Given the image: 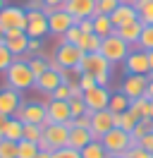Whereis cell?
Masks as SVG:
<instances>
[{
    "label": "cell",
    "mask_w": 153,
    "mask_h": 158,
    "mask_svg": "<svg viewBox=\"0 0 153 158\" xmlns=\"http://www.w3.org/2000/svg\"><path fill=\"white\" fill-rule=\"evenodd\" d=\"M101 144L105 146V151H108L110 156H124V153L129 151V134H127L124 129L115 127L101 139Z\"/></svg>",
    "instance_id": "8"
},
{
    "label": "cell",
    "mask_w": 153,
    "mask_h": 158,
    "mask_svg": "<svg viewBox=\"0 0 153 158\" xmlns=\"http://www.w3.org/2000/svg\"><path fill=\"white\" fill-rule=\"evenodd\" d=\"M0 27L7 29H24L27 31V7H17V5H5L0 10Z\"/></svg>",
    "instance_id": "10"
},
{
    "label": "cell",
    "mask_w": 153,
    "mask_h": 158,
    "mask_svg": "<svg viewBox=\"0 0 153 158\" xmlns=\"http://www.w3.org/2000/svg\"><path fill=\"white\" fill-rule=\"evenodd\" d=\"M0 158H17V141L0 139Z\"/></svg>",
    "instance_id": "34"
},
{
    "label": "cell",
    "mask_w": 153,
    "mask_h": 158,
    "mask_svg": "<svg viewBox=\"0 0 153 158\" xmlns=\"http://www.w3.org/2000/svg\"><path fill=\"white\" fill-rule=\"evenodd\" d=\"M136 46H139L141 50H153V27H143Z\"/></svg>",
    "instance_id": "35"
},
{
    "label": "cell",
    "mask_w": 153,
    "mask_h": 158,
    "mask_svg": "<svg viewBox=\"0 0 153 158\" xmlns=\"http://www.w3.org/2000/svg\"><path fill=\"white\" fill-rule=\"evenodd\" d=\"M38 144H34V141H27V139H22V141H17V158H36L38 156Z\"/></svg>",
    "instance_id": "30"
},
{
    "label": "cell",
    "mask_w": 153,
    "mask_h": 158,
    "mask_svg": "<svg viewBox=\"0 0 153 158\" xmlns=\"http://www.w3.org/2000/svg\"><path fill=\"white\" fill-rule=\"evenodd\" d=\"M62 84V79H60V72L57 69H48V72H43L41 77H36V81H34V89L41 91V94H46V96H50L53 91L57 89Z\"/></svg>",
    "instance_id": "19"
},
{
    "label": "cell",
    "mask_w": 153,
    "mask_h": 158,
    "mask_svg": "<svg viewBox=\"0 0 153 158\" xmlns=\"http://www.w3.org/2000/svg\"><path fill=\"white\" fill-rule=\"evenodd\" d=\"M69 113H72V118H79V115H86L89 110H86V103L84 98H69Z\"/></svg>",
    "instance_id": "37"
},
{
    "label": "cell",
    "mask_w": 153,
    "mask_h": 158,
    "mask_svg": "<svg viewBox=\"0 0 153 158\" xmlns=\"http://www.w3.org/2000/svg\"><path fill=\"white\" fill-rule=\"evenodd\" d=\"M117 118H120V122H117V127H120V129H124L127 134H129V132H132V129L136 127L139 122H141V118H139V115H136L134 110H124V113H120Z\"/></svg>",
    "instance_id": "29"
},
{
    "label": "cell",
    "mask_w": 153,
    "mask_h": 158,
    "mask_svg": "<svg viewBox=\"0 0 153 158\" xmlns=\"http://www.w3.org/2000/svg\"><path fill=\"white\" fill-rule=\"evenodd\" d=\"M120 118L110 113V110H98V113H91V137L93 139H103L110 129L117 127Z\"/></svg>",
    "instance_id": "7"
},
{
    "label": "cell",
    "mask_w": 153,
    "mask_h": 158,
    "mask_svg": "<svg viewBox=\"0 0 153 158\" xmlns=\"http://www.w3.org/2000/svg\"><path fill=\"white\" fill-rule=\"evenodd\" d=\"M46 113H48V125L50 122H60V125H67L72 120V113H69V103L67 101H46Z\"/></svg>",
    "instance_id": "17"
},
{
    "label": "cell",
    "mask_w": 153,
    "mask_h": 158,
    "mask_svg": "<svg viewBox=\"0 0 153 158\" xmlns=\"http://www.w3.org/2000/svg\"><path fill=\"white\" fill-rule=\"evenodd\" d=\"M27 10H43V0H27Z\"/></svg>",
    "instance_id": "48"
},
{
    "label": "cell",
    "mask_w": 153,
    "mask_h": 158,
    "mask_svg": "<svg viewBox=\"0 0 153 158\" xmlns=\"http://www.w3.org/2000/svg\"><path fill=\"white\" fill-rule=\"evenodd\" d=\"M136 19H139V17H136L134 5H124V2H120V5L115 7V12L110 15V22L115 24V29L122 27V24H129V22H136Z\"/></svg>",
    "instance_id": "21"
},
{
    "label": "cell",
    "mask_w": 153,
    "mask_h": 158,
    "mask_svg": "<svg viewBox=\"0 0 153 158\" xmlns=\"http://www.w3.org/2000/svg\"><path fill=\"white\" fill-rule=\"evenodd\" d=\"M146 55H148V67H151V74H148V77H153V50H146Z\"/></svg>",
    "instance_id": "51"
},
{
    "label": "cell",
    "mask_w": 153,
    "mask_h": 158,
    "mask_svg": "<svg viewBox=\"0 0 153 158\" xmlns=\"http://www.w3.org/2000/svg\"><path fill=\"white\" fill-rule=\"evenodd\" d=\"M81 36H84V34H81V29H79V27L74 24V27H69V29L65 31V36H62L60 41H62V43H74V46H76Z\"/></svg>",
    "instance_id": "40"
},
{
    "label": "cell",
    "mask_w": 153,
    "mask_h": 158,
    "mask_svg": "<svg viewBox=\"0 0 153 158\" xmlns=\"http://www.w3.org/2000/svg\"><path fill=\"white\" fill-rule=\"evenodd\" d=\"M2 41H5V29L0 27V43H2Z\"/></svg>",
    "instance_id": "53"
},
{
    "label": "cell",
    "mask_w": 153,
    "mask_h": 158,
    "mask_svg": "<svg viewBox=\"0 0 153 158\" xmlns=\"http://www.w3.org/2000/svg\"><path fill=\"white\" fill-rule=\"evenodd\" d=\"M48 98H53V101H69V98H72L69 86H67V84H60V86H57V89L53 91L50 96H48Z\"/></svg>",
    "instance_id": "41"
},
{
    "label": "cell",
    "mask_w": 153,
    "mask_h": 158,
    "mask_svg": "<svg viewBox=\"0 0 153 158\" xmlns=\"http://www.w3.org/2000/svg\"><path fill=\"white\" fill-rule=\"evenodd\" d=\"M151 120H153V101H151Z\"/></svg>",
    "instance_id": "55"
},
{
    "label": "cell",
    "mask_w": 153,
    "mask_h": 158,
    "mask_svg": "<svg viewBox=\"0 0 153 158\" xmlns=\"http://www.w3.org/2000/svg\"><path fill=\"white\" fill-rule=\"evenodd\" d=\"M101 55H103L110 65H117V62H124L127 60V55L132 53V46L127 43V41H122L117 34H113V36H108V39H103V43H101V50H98Z\"/></svg>",
    "instance_id": "4"
},
{
    "label": "cell",
    "mask_w": 153,
    "mask_h": 158,
    "mask_svg": "<svg viewBox=\"0 0 153 158\" xmlns=\"http://www.w3.org/2000/svg\"><path fill=\"white\" fill-rule=\"evenodd\" d=\"M81 58H84V53L76 48L74 43H62V41H60L50 60L57 62L60 67H65V69H76L79 62H81Z\"/></svg>",
    "instance_id": "5"
},
{
    "label": "cell",
    "mask_w": 153,
    "mask_h": 158,
    "mask_svg": "<svg viewBox=\"0 0 153 158\" xmlns=\"http://www.w3.org/2000/svg\"><path fill=\"white\" fill-rule=\"evenodd\" d=\"M67 127H79V129H91V113H86V115H79V118H72L67 122Z\"/></svg>",
    "instance_id": "39"
},
{
    "label": "cell",
    "mask_w": 153,
    "mask_h": 158,
    "mask_svg": "<svg viewBox=\"0 0 153 158\" xmlns=\"http://www.w3.org/2000/svg\"><path fill=\"white\" fill-rule=\"evenodd\" d=\"M139 146H141L143 151L153 153V132H148V134H143V137L139 139Z\"/></svg>",
    "instance_id": "45"
},
{
    "label": "cell",
    "mask_w": 153,
    "mask_h": 158,
    "mask_svg": "<svg viewBox=\"0 0 153 158\" xmlns=\"http://www.w3.org/2000/svg\"><path fill=\"white\" fill-rule=\"evenodd\" d=\"M36 158H53V153H50V151H38Z\"/></svg>",
    "instance_id": "52"
},
{
    "label": "cell",
    "mask_w": 153,
    "mask_h": 158,
    "mask_svg": "<svg viewBox=\"0 0 153 158\" xmlns=\"http://www.w3.org/2000/svg\"><path fill=\"white\" fill-rule=\"evenodd\" d=\"M129 103H132V101L127 98L122 91H115L113 96H110L108 110H110V113H115V115H120V113H124V110H129Z\"/></svg>",
    "instance_id": "28"
},
{
    "label": "cell",
    "mask_w": 153,
    "mask_h": 158,
    "mask_svg": "<svg viewBox=\"0 0 153 158\" xmlns=\"http://www.w3.org/2000/svg\"><path fill=\"white\" fill-rule=\"evenodd\" d=\"M76 74H91L96 77V84L98 86H108L110 84V72H113V65L101 55V53H89L81 58L79 67L74 69Z\"/></svg>",
    "instance_id": "1"
},
{
    "label": "cell",
    "mask_w": 153,
    "mask_h": 158,
    "mask_svg": "<svg viewBox=\"0 0 153 158\" xmlns=\"http://www.w3.org/2000/svg\"><path fill=\"white\" fill-rule=\"evenodd\" d=\"M5 5H7V2H5V0H0V10H2V7H5Z\"/></svg>",
    "instance_id": "54"
},
{
    "label": "cell",
    "mask_w": 153,
    "mask_h": 158,
    "mask_svg": "<svg viewBox=\"0 0 153 158\" xmlns=\"http://www.w3.org/2000/svg\"><path fill=\"white\" fill-rule=\"evenodd\" d=\"M124 72H127V74H143V77H148V74H151V67H148L146 50H141V48L134 50L132 48V53L124 60Z\"/></svg>",
    "instance_id": "15"
},
{
    "label": "cell",
    "mask_w": 153,
    "mask_h": 158,
    "mask_svg": "<svg viewBox=\"0 0 153 158\" xmlns=\"http://www.w3.org/2000/svg\"><path fill=\"white\" fill-rule=\"evenodd\" d=\"M91 19H93V34H96V36L108 39V36H113V34H115V24L110 22L108 15H93Z\"/></svg>",
    "instance_id": "23"
},
{
    "label": "cell",
    "mask_w": 153,
    "mask_h": 158,
    "mask_svg": "<svg viewBox=\"0 0 153 158\" xmlns=\"http://www.w3.org/2000/svg\"><path fill=\"white\" fill-rule=\"evenodd\" d=\"M101 43H103L101 36H96V34H84V36L79 39V43H76V48L81 50L84 55H89V53H98V50H101Z\"/></svg>",
    "instance_id": "25"
},
{
    "label": "cell",
    "mask_w": 153,
    "mask_h": 158,
    "mask_svg": "<svg viewBox=\"0 0 153 158\" xmlns=\"http://www.w3.org/2000/svg\"><path fill=\"white\" fill-rule=\"evenodd\" d=\"M2 43L7 46V50L14 58H24L27 55V46H29V36H27L24 29H7Z\"/></svg>",
    "instance_id": "14"
},
{
    "label": "cell",
    "mask_w": 153,
    "mask_h": 158,
    "mask_svg": "<svg viewBox=\"0 0 153 158\" xmlns=\"http://www.w3.org/2000/svg\"><path fill=\"white\" fill-rule=\"evenodd\" d=\"M7 115H0V139H2V134H5V127H7Z\"/></svg>",
    "instance_id": "49"
},
{
    "label": "cell",
    "mask_w": 153,
    "mask_h": 158,
    "mask_svg": "<svg viewBox=\"0 0 153 158\" xmlns=\"http://www.w3.org/2000/svg\"><path fill=\"white\" fill-rule=\"evenodd\" d=\"M41 137H43V125H24V137H22V139L38 144Z\"/></svg>",
    "instance_id": "32"
},
{
    "label": "cell",
    "mask_w": 153,
    "mask_h": 158,
    "mask_svg": "<svg viewBox=\"0 0 153 158\" xmlns=\"http://www.w3.org/2000/svg\"><path fill=\"white\" fill-rule=\"evenodd\" d=\"M48 15V34H53V36H65V31L69 29V27H74L76 24V19L69 15L67 10H48L46 12Z\"/></svg>",
    "instance_id": "9"
},
{
    "label": "cell",
    "mask_w": 153,
    "mask_h": 158,
    "mask_svg": "<svg viewBox=\"0 0 153 158\" xmlns=\"http://www.w3.org/2000/svg\"><path fill=\"white\" fill-rule=\"evenodd\" d=\"M34 81H36V77H34V72L29 67L27 58H14V62L5 72V84H7L10 89L22 94V91H27V89H34Z\"/></svg>",
    "instance_id": "2"
},
{
    "label": "cell",
    "mask_w": 153,
    "mask_h": 158,
    "mask_svg": "<svg viewBox=\"0 0 153 158\" xmlns=\"http://www.w3.org/2000/svg\"><path fill=\"white\" fill-rule=\"evenodd\" d=\"M81 158H110V153L105 151V146L101 144V139H93L91 144H86L81 148Z\"/></svg>",
    "instance_id": "27"
},
{
    "label": "cell",
    "mask_w": 153,
    "mask_h": 158,
    "mask_svg": "<svg viewBox=\"0 0 153 158\" xmlns=\"http://www.w3.org/2000/svg\"><path fill=\"white\" fill-rule=\"evenodd\" d=\"M62 10H67L79 22V19H86V17H93L96 15V0H67Z\"/></svg>",
    "instance_id": "18"
},
{
    "label": "cell",
    "mask_w": 153,
    "mask_h": 158,
    "mask_svg": "<svg viewBox=\"0 0 153 158\" xmlns=\"http://www.w3.org/2000/svg\"><path fill=\"white\" fill-rule=\"evenodd\" d=\"M132 5H134V0H132Z\"/></svg>",
    "instance_id": "56"
},
{
    "label": "cell",
    "mask_w": 153,
    "mask_h": 158,
    "mask_svg": "<svg viewBox=\"0 0 153 158\" xmlns=\"http://www.w3.org/2000/svg\"><path fill=\"white\" fill-rule=\"evenodd\" d=\"M120 5V0H96V15H113L115 7Z\"/></svg>",
    "instance_id": "33"
},
{
    "label": "cell",
    "mask_w": 153,
    "mask_h": 158,
    "mask_svg": "<svg viewBox=\"0 0 153 158\" xmlns=\"http://www.w3.org/2000/svg\"><path fill=\"white\" fill-rule=\"evenodd\" d=\"M29 67H31V72H34V77H41L43 72H48L50 69V60H46L43 55H36V58H29Z\"/></svg>",
    "instance_id": "31"
},
{
    "label": "cell",
    "mask_w": 153,
    "mask_h": 158,
    "mask_svg": "<svg viewBox=\"0 0 153 158\" xmlns=\"http://www.w3.org/2000/svg\"><path fill=\"white\" fill-rule=\"evenodd\" d=\"M110 96L113 91L108 86H93V89L84 91V103H86V110L89 113H98V110H108V103H110Z\"/></svg>",
    "instance_id": "11"
},
{
    "label": "cell",
    "mask_w": 153,
    "mask_h": 158,
    "mask_svg": "<svg viewBox=\"0 0 153 158\" xmlns=\"http://www.w3.org/2000/svg\"><path fill=\"white\" fill-rule=\"evenodd\" d=\"M27 36L29 39L48 36V15L43 10H27Z\"/></svg>",
    "instance_id": "12"
},
{
    "label": "cell",
    "mask_w": 153,
    "mask_h": 158,
    "mask_svg": "<svg viewBox=\"0 0 153 158\" xmlns=\"http://www.w3.org/2000/svg\"><path fill=\"white\" fill-rule=\"evenodd\" d=\"M67 139H69V127L60 125V122H50V125H43V137L38 141V148L53 153L57 148L67 146Z\"/></svg>",
    "instance_id": "3"
},
{
    "label": "cell",
    "mask_w": 153,
    "mask_h": 158,
    "mask_svg": "<svg viewBox=\"0 0 153 158\" xmlns=\"http://www.w3.org/2000/svg\"><path fill=\"white\" fill-rule=\"evenodd\" d=\"M141 31H143V24L136 19V22H129V24H122V27H117V29H115V34H117V36H120L122 41H127V43H129V46L134 48V46L139 43V36H141Z\"/></svg>",
    "instance_id": "20"
},
{
    "label": "cell",
    "mask_w": 153,
    "mask_h": 158,
    "mask_svg": "<svg viewBox=\"0 0 153 158\" xmlns=\"http://www.w3.org/2000/svg\"><path fill=\"white\" fill-rule=\"evenodd\" d=\"M14 62V55L7 50L5 43H0V72H7V67Z\"/></svg>",
    "instance_id": "38"
},
{
    "label": "cell",
    "mask_w": 153,
    "mask_h": 158,
    "mask_svg": "<svg viewBox=\"0 0 153 158\" xmlns=\"http://www.w3.org/2000/svg\"><path fill=\"white\" fill-rule=\"evenodd\" d=\"M22 94L14 89H10V86H5V89H0V115H7V118H14L17 115V110L22 108Z\"/></svg>",
    "instance_id": "16"
},
{
    "label": "cell",
    "mask_w": 153,
    "mask_h": 158,
    "mask_svg": "<svg viewBox=\"0 0 153 158\" xmlns=\"http://www.w3.org/2000/svg\"><path fill=\"white\" fill-rule=\"evenodd\" d=\"M134 10L143 27H153V0H134Z\"/></svg>",
    "instance_id": "24"
},
{
    "label": "cell",
    "mask_w": 153,
    "mask_h": 158,
    "mask_svg": "<svg viewBox=\"0 0 153 158\" xmlns=\"http://www.w3.org/2000/svg\"><path fill=\"white\" fill-rule=\"evenodd\" d=\"M14 118L22 120L24 125H48L46 103H36V101H31V103H29V101H24Z\"/></svg>",
    "instance_id": "6"
},
{
    "label": "cell",
    "mask_w": 153,
    "mask_h": 158,
    "mask_svg": "<svg viewBox=\"0 0 153 158\" xmlns=\"http://www.w3.org/2000/svg\"><path fill=\"white\" fill-rule=\"evenodd\" d=\"M93 137H91V129H79V127H72L69 129V139H67V146L69 148H76L81 151L86 144H91Z\"/></svg>",
    "instance_id": "22"
},
{
    "label": "cell",
    "mask_w": 153,
    "mask_h": 158,
    "mask_svg": "<svg viewBox=\"0 0 153 158\" xmlns=\"http://www.w3.org/2000/svg\"><path fill=\"white\" fill-rule=\"evenodd\" d=\"M76 27L81 29V34H93V19H91V17L79 19V22H76Z\"/></svg>",
    "instance_id": "46"
},
{
    "label": "cell",
    "mask_w": 153,
    "mask_h": 158,
    "mask_svg": "<svg viewBox=\"0 0 153 158\" xmlns=\"http://www.w3.org/2000/svg\"><path fill=\"white\" fill-rule=\"evenodd\" d=\"M146 98L153 101V77H148V86H146Z\"/></svg>",
    "instance_id": "50"
},
{
    "label": "cell",
    "mask_w": 153,
    "mask_h": 158,
    "mask_svg": "<svg viewBox=\"0 0 153 158\" xmlns=\"http://www.w3.org/2000/svg\"><path fill=\"white\" fill-rule=\"evenodd\" d=\"M124 158H153V153L143 151L141 146H134V148H129V151L124 153Z\"/></svg>",
    "instance_id": "44"
},
{
    "label": "cell",
    "mask_w": 153,
    "mask_h": 158,
    "mask_svg": "<svg viewBox=\"0 0 153 158\" xmlns=\"http://www.w3.org/2000/svg\"><path fill=\"white\" fill-rule=\"evenodd\" d=\"M22 137H24V122H22V120H17V118H10L2 139H10V141H22Z\"/></svg>",
    "instance_id": "26"
},
{
    "label": "cell",
    "mask_w": 153,
    "mask_h": 158,
    "mask_svg": "<svg viewBox=\"0 0 153 158\" xmlns=\"http://www.w3.org/2000/svg\"><path fill=\"white\" fill-rule=\"evenodd\" d=\"M146 86H148V77H143V74H127L122 79V91L124 96L129 101H136V98H143L146 96Z\"/></svg>",
    "instance_id": "13"
},
{
    "label": "cell",
    "mask_w": 153,
    "mask_h": 158,
    "mask_svg": "<svg viewBox=\"0 0 153 158\" xmlns=\"http://www.w3.org/2000/svg\"><path fill=\"white\" fill-rule=\"evenodd\" d=\"M67 0H43V12L48 10H60V7H65Z\"/></svg>",
    "instance_id": "47"
},
{
    "label": "cell",
    "mask_w": 153,
    "mask_h": 158,
    "mask_svg": "<svg viewBox=\"0 0 153 158\" xmlns=\"http://www.w3.org/2000/svg\"><path fill=\"white\" fill-rule=\"evenodd\" d=\"M53 158H81V151H76V148H57V151H53Z\"/></svg>",
    "instance_id": "42"
},
{
    "label": "cell",
    "mask_w": 153,
    "mask_h": 158,
    "mask_svg": "<svg viewBox=\"0 0 153 158\" xmlns=\"http://www.w3.org/2000/svg\"><path fill=\"white\" fill-rule=\"evenodd\" d=\"M36 55H43V39H29L27 46V55L24 58H36Z\"/></svg>",
    "instance_id": "36"
},
{
    "label": "cell",
    "mask_w": 153,
    "mask_h": 158,
    "mask_svg": "<svg viewBox=\"0 0 153 158\" xmlns=\"http://www.w3.org/2000/svg\"><path fill=\"white\" fill-rule=\"evenodd\" d=\"M79 86H81V91H89L98 84H96V77H91V74H79Z\"/></svg>",
    "instance_id": "43"
}]
</instances>
